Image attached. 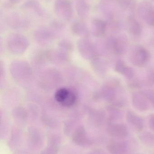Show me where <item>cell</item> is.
<instances>
[{"instance_id": "obj_20", "label": "cell", "mask_w": 154, "mask_h": 154, "mask_svg": "<svg viewBox=\"0 0 154 154\" xmlns=\"http://www.w3.org/2000/svg\"><path fill=\"white\" fill-rule=\"evenodd\" d=\"M127 67V66L125 65L124 61L118 60L116 63L115 69L117 72L123 75Z\"/></svg>"}, {"instance_id": "obj_14", "label": "cell", "mask_w": 154, "mask_h": 154, "mask_svg": "<svg viewBox=\"0 0 154 154\" xmlns=\"http://www.w3.org/2000/svg\"><path fill=\"white\" fill-rule=\"evenodd\" d=\"M23 7L32 11L39 17L43 18L47 16L46 11L37 0H27L24 3Z\"/></svg>"}, {"instance_id": "obj_12", "label": "cell", "mask_w": 154, "mask_h": 154, "mask_svg": "<svg viewBox=\"0 0 154 154\" xmlns=\"http://www.w3.org/2000/svg\"><path fill=\"white\" fill-rule=\"evenodd\" d=\"M107 23L101 19H94L91 22L92 31L96 37H101L105 35L107 29Z\"/></svg>"}, {"instance_id": "obj_24", "label": "cell", "mask_w": 154, "mask_h": 154, "mask_svg": "<svg viewBox=\"0 0 154 154\" xmlns=\"http://www.w3.org/2000/svg\"><path fill=\"white\" fill-rule=\"evenodd\" d=\"M147 82L151 86H154V69H151L148 71L147 77Z\"/></svg>"}, {"instance_id": "obj_4", "label": "cell", "mask_w": 154, "mask_h": 154, "mask_svg": "<svg viewBox=\"0 0 154 154\" xmlns=\"http://www.w3.org/2000/svg\"><path fill=\"white\" fill-rule=\"evenodd\" d=\"M55 99L61 105L66 107L73 106L76 101L75 93L66 88L57 90L55 94Z\"/></svg>"}, {"instance_id": "obj_6", "label": "cell", "mask_w": 154, "mask_h": 154, "mask_svg": "<svg viewBox=\"0 0 154 154\" xmlns=\"http://www.w3.org/2000/svg\"><path fill=\"white\" fill-rule=\"evenodd\" d=\"M132 100L135 108L139 111H146L150 107V102L144 91L134 92L132 95Z\"/></svg>"}, {"instance_id": "obj_3", "label": "cell", "mask_w": 154, "mask_h": 154, "mask_svg": "<svg viewBox=\"0 0 154 154\" xmlns=\"http://www.w3.org/2000/svg\"><path fill=\"white\" fill-rule=\"evenodd\" d=\"M139 17L148 25L154 26V6L150 2L143 1L137 7Z\"/></svg>"}, {"instance_id": "obj_17", "label": "cell", "mask_w": 154, "mask_h": 154, "mask_svg": "<svg viewBox=\"0 0 154 154\" xmlns=\"http://www.w3.org/2000/svg\"><path fill=\"white\" fill-rule=\"evenodd\" d=\"M119 8L124 11L133 12L137 8L136 0H115Z\"/></svg>"}, {"instance_id": "obj_2", "label": "cell", "mask_w": 154, "mask_h": 154, "mask_svg": "<svg viewBox=\"0 0 154 154\" xmlns=\"http://www.w3.org/2000/svg\"><path fill=\"white\" fill-rule=\"evenodd\" d=\"M151 58L150 52L142 46H137L132 51L130 60L134 66L138 67L145 66Z\"/></svg>"}, {"instance_id": "obj_22", "label": "cell", "mask_w": 154, "mask_h": 154, "mask_svg": "<svg viewBox=\"0 0 154 154\" xmlns=\"http://www.w3.org/2000/svg\"><path fill=\"white\" fill-rule=\"evenodd\" d=\"M150 104L154 108V91L148 90L144 91Z\"/></svg>"}, {"instance_id": "obj_16", "label": "cell", "mask_w": 154, "mask_h": 154, "mask_svg": "<svg viewBox=\"0 0 154 154\" xmlns=\"http://www.w3.org/2000/svg\"><path fill=\"white\" fill-rule=\"evenodd\" d=\"M71 30L74 34L79 36H86L88 34L87 25L82 20H77L71 25Z\"/></svg>"}, {"instance_id": "obj_11", "label": "cell", "mask_w": 154, "mask_h": 154, "mask_svg": "<svg viewBox=\"0 0 154 154\" xmlns=\"http://www.w3.org/2000/svg\"><path fill=\"white\" fill-rule=\"evenodd\" d=\"M126 119L131 126L137 131H141L143 129L144 127L143 119L133 111H127L126 114Z\"/></svg>"}, {"instance_id": "obj_13", "label": "cell", "mask_w": 154, "mask_h": 154, "mask_svg": "<svg viewBox=\"0 0 154 154\" xmlns=\"http://www.w3.org/2000/svg\"><path fill=\"white\" fill-rule=\"evenodd\" d=\"M7 24L12 28L20 29L28 25V22L24 17L18 14H11L6 19Z\"/></svg>"}, {"instance_id": "obj_18", "label": "cell", "mask_w": 154, "mask_h": 154, "mask_svg": "<svg viewBox=\"0 0 154 154\" xmlns=\"http://www.w3.org/2000/svg\"><path fill=\"white\" fill-rule=\"evenodd\" d=\"M35 36L39 40H48L53 38L54 33L50 29L42 28L36 31Z\"/></svg>"}, {"instance_id": "obj_21", "label": "cell", "mask_w": 154, "mask_h": 154, "mask_svg": "<svg viewBox=\"0 0 154 154\" xmlns=\"http://www.w3.org/2000/svg\"><path fill=\"white\" fill-rule=\"evenodd\" d=\"M85 134L84 130L83 128H80L79 129L76 131L74 135V141H75L76 143H80L81 141H83L84 140L85 137Z\"/></svg>"}, {"instance_id": "obj_23", "label": "cell", "mask_w": 154, "mask_h": 154, "mask_svg": "<svg viewBox=\"0 0 154 154\" xmlns=\"http://www.w3.org/2000/svg\"><path fill=\"white\" fill-rule=\"evenodd\" d=\"M123 75L127 79L131 80L134 76V72L133 69L128 66Z\"/></svg>"}, {"instance_id": "obj_19", "label": "cell", "mask_w": 154, "mask_h": 154, "mask_svg": "<svg viewBox=\"0 0 154 154\" xmlns=\"http://www.w3.org/2000/svg\"><path fill=\"white\" fill-rule=\"evenodd\" d=\"M141 140L143 143L154 146V135L150 133H146L141 136Z\"/></svg>"}, {"instance_id": "obj_26", "label": "cell", "mask_w": 154, "mask_h": 154, "mask_svg": "<svg viewBox=\"0 0 154 154\" xmlns=\"http://www.w3.org/2000/svg\"><path fill=\"white\" fill-rule=\"evenodd\" d=\"M131 88H138L141 87V84L137 81H133L129 84Z\"/></svg>"}, {"instance_id": "obj_8", "label": "cell", "mask_w": 154, "mask_h": 154, "mask_svg": "<svg viewBox=\"0 0 154 154\" xmlns=\"http://www.w3.org/2000/svg\"><path fill=\"white\" fill-rule=\"evenodd\" d=\"M108 42L116 55H121L124 54L127 47V42L124 37L110 38Z\"/></svg>"}, {"instance_id": "obj_1", "label": "cell", "mask_w": 154, "mask_h": 154, "mask_svg": "<svg viewBox=\"0 0 154 154\" xmlns=\"http://www.w3.org/2000/svg\"><path fill=\"white\" fill-rule=\"evenodd\" d=\"M54 11L58 17L66 21L71 20L74 16L73 6L68 0H56Z\"/></svg>"}, {"instance_id": "obj_15", "label": "cell", "mask_w": 154, "mask_h": 154, "mask_svg": "<svg viewBox=\"0 0 154 154\" xmlns=\"http://www.w3.org/2000/svg\"><path fill=\"white\" fill-rule=\"evenodd\" d=\"M75 8L80 18L85 19L88 16L90 12V6L86 0H77Z\"/></svg>"}, {"instance_id": "obj_27", "label": "cell", "mask_w": 154, "mask_h": 154, "mask_svg": "<svg viewBox=\"0 0 154 154\" xmlns=\"http://www.w3.org/2000/svg\"><path fill=\"white\" fill-rule=\"evenodd\" d=\"M7 1L11 4L15 5L19 3L21 0H7Z\"/></svg>"}, {"instance_id": "obj_5", "label": "cell", "mask_w": 154, "mask_h": 154, "mask_svg": "<svg viewBox=\"0 0 154 154\" xmlns=\"http://www.w3.org/2000/svg\"><path fill=\"white\" fill-rule=\"evenodd\" d=\"M108 131L112 137L119 140H123L127 137L128 134V128L125 125L113 122L109 123Z\"/></svg>"}, {"instance_id": "obj_28", "label": "cell", "mask_w": 154, "mask_h": 154, "mask_svg": "<svg viewBox=\"0 0 154 154\" xmlns=\"http://www.w3.org/2000/svg\"><path fill=\"white\" fill-rule=\"evenodd\" d=\"M105 1H111V0H105Z\"/></svg>"}, {"instance_id": "obj_9", "label": "cell", "mask_w": 154, "mask_h": 154, "mask_svg": "<svg viewBox=\"0 0 154 154\" xmlns=\"http://www.w3.org/2000/svg\"><path fill=\"white\" fill-rule=\"evenodd\" d=\"M108 149L111 154H126L128 146L127 143L123 140L115 139L109 142Z\"/></svg>"}, {"instance_id": "obj_7", "label": "cell", "mask_w": 154, "mask_h": 154, "mask_svg": "<svg viewBox=\"0 0 154 154\" xmlns=\"http://www.w3.org/2000/svg\"><path fill=\"white\" fill-rule=\"evenodd\" d=\"M119 85V82L118 81L113 80L103 88L102 94L106 100L114 103L116 101V88Z\"/></svg>"}, {"instance_id": "obj_25", "label": "cell", "mask_w": 154, "mask_h": 154, "mask_svg": "<svg viewBox=\"0 0 154 154\" xmlns=\"http://www.w3.org/2000/svg\"><path fill=\"white\" fill-rule=\"evenodd\" d=\"M148 124L151 130L154 132V114H151L149 117Z\"/></svg>"}, {"instance_id": "obj_29", "label": "cell", "mask_w": 154, "mask_h": 154, "mask_svg": "<svg viewBox=\"0 0 154 154\" xmlns=\"http://www.w3.org/2000/svg\"><path fill=\"white\" fill-rule=\"evenodd\" d=\"M152 1H153V2H154V0H152Z\"/></svg>"}, {"instance_id": "obj_10", "label": "cell", "mask_w": 154, "mask_h": 154, "mask_svg": "<svg viewBox=\"0 0 154 154\" xmlns=\"http://www.w3.org/2000/svg\"><path fill=\"white\" fill-rule=\"evenodd\" d=\"M127 26L129 33L135 38H139L142 33V27L141 23L133 15L128 16L127 20Z\"/></svg>"}]
</instances>
